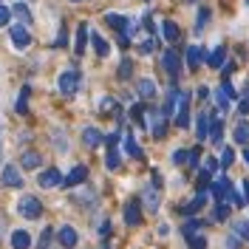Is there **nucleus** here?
Listing matches in <instances>:
<instances>
[{"mask_svg": "<svg viewBox=\"0 0 249 249\" xmlns=\"http://www.w3.org/2000/svg\"><path fill=\"white\" fill-rule=\"evenodd\" d=\"M184 57H187V68H190V71H196V68H198V65L204 62L207 51H204L201 46H190V48L184 51Z\"/></svg>", "mask_w": 249, "mask_h": 249, "instance_id": "obj_7", "label": "nucleus"}, {"mask_svg": "<svg viewBox=\"0 0 249 249\" xmlns=\"http://www.w3.org/2000/svg\"><path fill=\"white\" fill-rule=\"evenodd\" d=\"M244 159H247V164H249V150H244Z\"/></svg>", "mask_w": 249, "mask_h": 249, "instance_id": "obj_50", "label": "nucleus"}, {"mask_svg": "<svg viewBox=\"0 0 249 249\" xmlns=\"http://www.w3.org/2000/svg\"><path fill=\"white\" fill-rule=\"evenodd\" d=\"M51 139H54V142H57V144H60V147H62V150H65V136H62V133H54Z\"/></svg>", "mask_w": 249, "mask_h": 249, "instance_id": "obj_48", "label": "nucleus"}, {"mask_svg": "<svg viewBox=\"0 0 249 249\" xmlns=\"http://www.w3.org/2000/svg\"><path fill=\"white\" fill-rule=\"evenodd\" d=\"M161 68L170 74V79L176 82L178 79V74H181V57H178V51H173V48H167L164 54H161Z\"/></svg>", "mask_w": 249, "mask_h": 249, "instance_id": "obj_3", "label": "nucleus"}, {"mask_svg": "<svg viewBox=\"0 0 249 249\" xmlns=\"http://www.w3.org/2000/svg\"><path fill=\"white\" fill-rule=\"evenodd\" d=\"M235 161V153H232V147H221V167H230Z\"/></svg>", "mask_w": 249, "mask_h": 249, "instance_id": "obj_34", "label": "nucleus"}, {"mask_svg": "<svg viewBox=\"0 0 249 249\" xmlns=\"http://www.w3.org/2000/svg\"><path fill=\"white\" fill-rule=\"evenodd\" d=\"M142 198H144V204H147V210H150V213H156V210H159V204H161V198H159V190H156V187H147V190L142 193Z\"/></svg>", "mask_w": 249, "mask_h": 249, "instance_id": "obj_20", "label": "nucleus"}, {"mask_svg": "<svg viewBox=\"0 0 249 249\" xmlns=\"http://www.w3.org/2000/svg\"><path fill=\"white\" fill-rule=\"evenodd\" d=\"M196 136L201 142L210 136V113H198V119H196Z\"/></svg>", "mask_w": 249, "mask_h": 249, "instance_id": "obj_21", "label": "nucleus"}, {"mask_svg": "<svg viewBox=\"0 0 249 249\" xmlns=\"http://www.w3.org/2000/svg\"><path fill=\"white\" fill-rule=\"evenodd\" d=\"M173 164H187V150H176L173 153Z\"/></svg>", "mask_w": 249, "mask_h": 249, "instance_id": "obj_43", "label": "nucleus"}, {"mask_svg": "<svg viewBox=\"0 0 249 249\" xmlns=\"http://www.w3.org/2000/svg\"><path fill=\"white\" fill-rule=\"evenodd\" d=\"M187 3H196V0H187Z\"/></svg>", "mask_w": 249, "mask_h": 249, "instance_id": "obj_51", "label": "nucleus"}, {"mask_svg": "<svg viewBox=\"0 0 249 249\" xmlns=\"http://www.w3.org/2000/svg\"><path fill=\"white\" fill-rule=\"evenodd\" d=\"M204 204H207V190H198V193H196V198H193L190 204H184V207H181V215H196V213L201 210Z\"/></svg>", "mask_w": 249, "mask_h": 249, "instance_id": "obj_9", "label": "nucleus"}, {"mask_svg": "<svg viewBox=\"0 0 249 249\" xmlns=\"http://www.w3.org/2000/svg\"><path fill=\"white\" fill-rule=\"evenodd\" d=\"M176 127H190V93L181 91L176 102Z\"/></svg>", "mask_w": 249, "mask_h": 249, "instance_id": "obj_4", "label": "nucleus"}, {"mask_svg": "<svg viewBox=\"0 0 249 249\" xmlns=\"http://www.w3.org/2000/svg\"><path fill=\"white\" fill-rule=\"evenodd\" d=\"M230 178H224V176H218V181H213V187H210V193L215 196L218 201H227V193H230Z\"/></svg>", "mask_w": 249, "mask_h": 249, "instance_id": "obj_14", "label": "nucleus"}, {"mask_svg": "<svg viewBox=\"0 0 249 249\" xmlns=\"http://www.w3.org/2000/svg\"><path fill=\"white\" fill-rule=\"evenodd\" d=\"M51 238H54V230H51V227H46V230H43V235H40V241H37V249H51Z\"/></svg>", "mask_w": 249, "mask_h": 249, "instance_id": "obj_29", "label": "nucleus"}, {"mask_svg": "<svg viewBox=\"0 0 249 249\" xmlns=\"http://www.w3.org/2000/svg\"><path fill=\"white\" fill-rule=\"evenodd\" d=\"M232 230H235V235H244V238L249 241V221H247V218L235 221V224H232Z\"/></svg>", "mask_w": 249, "mask_h": 249, "instance_id": "obj_32", "label": "nucleus"}, {"mask_svg": "<svg viewBox=\"0 0 249 249\" xmlns=\"http://www.w3.org/2000/svg\"><path fill=\"white\" fill-rule=\"evenodd\" d=\"M12 15H15L17 20L23 23V26H29V23H31V12L26 9V6H23V3H15V9H12Z\"/></svg>", "mask_w": 249, "mask_h": 249, "instance_id": "obj_27", "label": "nucleus"}, {"mask_svg": "<svg viewBox=\"0 0 249 249\" xmlns=\"http://www.w3.org/2000/svg\"><path fill=\"white\" fill-rule=\"evenodd\" d=\"M82 142H85L88 147H99V144H102V133H99L96 127H82Z\"/></svg>", "mask_w": 249, "mask_h": 249, "instance_id": "obj_19", "label": "nucleus"}, {"mask_svg": "<svg viewBox=\"0 0 249 249\" xmlns=\"http://www.w3.org/2000/svg\"><path fill=\"white\" fill-rule=\"evenodd\" d=\"M161 34H164L167 43H178V37H181V31H178V26H176L173 20H164V23H161Z\"/></svg>", "mask_w": 249, "mask_h": 249, "instance_id": "obj_18", "label": "nucleus"}, {"mask_svg": "<svg viewBox=\"0 0 249 249\" xmlns=\"http://www.w3.org/2000/svg\"><path fill=\"white\" fill-rule=\"evenodd\" d=\"M244 201H249V181H244Z\"/></svg>", "mask_w": 249, "mask_h": 249, "instance_id": "obj_49", "label": "nucleus"}, {"mask_svg": "<svg viewBox=\"0 0 249 249\" xmlns=\"http://www.w3.org/2000/svg\"><path fill=\"white\" fill-rule=\"evenodd\" d=\"M153 48H156V40H144V43L139 46V51H142V54H150Z\"/></svg>", "mask_w": 249, "mask_h": 249, "instance_id": "obj_45", "label": "nucleus"}, {"mask_svg": "<svg viewBox=\"0 0 249 249\" xmlns=\"http://www.w3.org/2000/svg\"><path fill=\"white\" fill-rule=\"evenodd\" d=\"M79 82H82V77H79V71H62L60 74V79H57V88H60V93L62 96H74L77 93V88H79Z\"/></svg>", "mask_w": 249, "mask_h": 249, "instance_id": "obj_2", "label": "nucleus"}, {"mask_svg": "<svg viewBox=\"0 0 249 249\" xmlns=\"http://www.w3.org/2000/svg\"><path fill=\"white\" fill-rule=\"evenodd\" d=\"M136 93H139L142 99H153L156 96V82L147 77H142L139 82H136Z\"/></svg>", "mask_w": 249, "mask_h": 249, "instance_id": "obj_15", "label": "nucleus"}, {"mask_svg": "<svg viewBox=\"0 0 249 249\" xmlns=\"http://www.w3.org/2000/svg\"><path fill=\"white\" fill-rule=\"evenodd\" d=\"M85 43H88V26H85V23H79V26H77V46H74V51H77L79 57L85 54Z\"/></svg>", "mask_w": 249, "mask_h": 249, "instance_id": "obj_24", "label": "nucleus"}, {"mask_svg": "<svg viewBox=\"0 0 249 249\" xmlns=\"http://www.w3.org/2000/svg\"><path fill=\"white\" fill-rule=\"evenodd\" d=\"M31 247V235L26 230H15L12 232V249H29Z\"/></svg>", "mask_w": 249, "mask_h": 249, "instance_id": "obj_17", "label": "nucleus"}, {"mask_svg": "<svg viewBox=\"0 0 249 249\" xmlns=\"http://www.w3.org/2000/svg\"><path fill=\"white\" fill-rule=\"evenodd\" d=\"M221 136H224V122L210 116V136H207V139H213L218 144V142H221Z\"/></svg>", "mask_w": 249, "mask_h": 249, "instance_id": "obj_26", "label": "nucleus"}, {"mask_svg": "<svg viewBox=\"0 0 249 249\" xmlns=\"http://www.w3.org/2000/svg\"><path fill=\"white\" fill-rule=\"evenodd\" d=\"M227 247H230V249H238V235H230V238H227Z\"/></svg>", "mask_w": 249, "mask_h": 249, "instance_id": "obj_47", "label": "nucleus"}, {"mask_svg": "<svg viewBox=\"0 0 249 249\" xmlns=\"http://www.w3.org/2000/svg\"><path fill=\"white\" fill-rule=\"evenodd\" d=\"M57 238H60V244L65 249H74V247H77V241H79V235H77V230H74V227H60Z\"/></svg>", "mask_w": 249, "mask_h": 249, "instance_id": "obj_11", "label": "nucleus"}, {"mask_svg": "<svg viewBox=\"0 0 249 249\" xmlns=\"http://www.w3.org/2000/svg\"><path fill=\"white\" fill-rule=\"evenodd\" d=\"M190 249H207V238L204 235H190Z\"/></svg>", "mask_w": 249, "mask_h": 249, "instance_id": "obj_36", "label": "nucleus"}, {"mask_svg": "<svg viewBox=\"0 0 249 249\" xmlns=\"http://www.w3.org/2000/svg\"><path fill=\"white\" fill-rule=\"evenodd\" d=\"M133 74V62L130 60H122V65H119V79H127Z\"/></svg>", "mask_w": 249, "mask_h": 249, "instance_id": "obj_38", "label": "nucleus"}, {"mask_svg": "<svg viewBox=\"0 0 249 249\" xmlns=\"http://www.w3.org/2000/svg\"><path fill=\"white\" fill-rule=\"evenodd\" d=\"M91 43H93V51H96L99 57H108V54H110V46H108V40H105L102 34H96V31H93V34H91Z\"/></svg>", "mask_w": 249, "mask_h": 249, "instance_id": "obj_22", "label": "nucleus"}, {"mask_svg": "<svg viewBox=\"0 0 249 249\" xmlns=\"http://www.w3.org/2000/svg\"><path fill=\"white\" fill-rule=\"evenodd\" d=\"M71 3H79V0H71Z\"/></svg>", "mask_w": 249, "mask_h": 249, "instance_id": "obj_52", "label": "nucleus"}, {"mask_svg": "<svg viewBox=\"0 0 249 249\" xmlns=\"http://www.w3.org/2000/svg\"><path fill=\"white\" fill-rule=\"evenodd\" d=\"M99 110H102V113H110V110H116V102H113L110 96H105V99L99 102Z\"/></svg>", "mask_w": 249, "mask_h": 249, "instance_id": "obj_41", "label": "nucleus"}, {"mask_svg": "<svg viewBox=\"0 0 249 249\" xmlns=\"http://www.w3.org/2000/svg\"><path fill=\"white\" fill-rule=\"evenodd\" d=\"M9 37H12V46L15 48H29L31 46V34H29V29L26 26H12L9 29Z\"/></svg>", "mask_w": 249, "mask_h": 249, "instance_id": "obj_5", "label": "nucleus"}, {"mask_svg": "<svg viewBox=\"0 0 249 249\" xmlns=\"http://www.w3.org/2000/svg\"><path fill=\"white\" fill-rule=\"evenodd\" d=\"M227 198H230V201L235 204V207H244V196H241V193H238V190H232V187H230V193H227Z\"/></svg>", "mask_w": 249, "mask_h": 249, "instance_id": "obj_39", "label": "nucleus"}, {"mask_svg": "<svg viewBox=\"0 0 249 249\" xmlns=\"http://www.w3.org/2000/svg\"><path fill=\"white\" fill-rule=\"evenodd\" d=\"M198 159H201V150H198V147H190V150H187V164H190V167H196Z\"/></svg>", "mask_w": 249, "mask_h": 249, "instance_id": "obj_37", "label": "nucleus"}, {"mask_svg": "<svg viewBox=\"0 0 249 249\" xmlns=\"http://www.w3.org/2000/svg\"><path fill=\"white\" fill-rule=\"evenodd\" d=\"M210 23V9L207 6H201L198 9V20H196V31H204V26Z\"/></svg>", "mask_w": 249, "mask_h": 249, "instance_id": "obj_30", "label": "nucleus"}, {"mask_svg": "<svg viewBox=\"0 0 249 249\" xmlns=\"http://www.w3.org/2000/svg\"><path fill=\"white\" fill-rule=\"evenodd\" d=\"M17 213H20V218H26V221H37L40 213H43V204L37 201V196H20Z\"/></svg>", "mask_w": 249, "mask_h": 249, "instance_id": "obj_1", "label": "nucleus"}, {"mask_svg": "<svg viewBox=\"0 0 249 249\" xmlns=\"http://www.w3.org/2000/svg\"><path fill=\"white\" fill-rule=\"evenodd\" d=\"M124 224H130V227L142 224V207L136 198H130V201L124 204Z\"/></svg>", "mask_w": 249, "mask_h": 249, "instance_id": "obj_6", "label": "nucleus"}, {"mask_svg": "<svg viewBox=\"0 0 249 249\" xmlns=\"http://www.w3.org/2000/svg\"><path fill=\"white\" fill-rule=\"evenodd\" d=\"M241 113H249V85H247V91H244V99H241Z\"/></svg>", "mask_w": 249, "mask_h": 249, "instance_id": "obj_44", "label": "nucleus"}, {"mask_svg": "<svg viewBox=\"0 0 249 249\" xmlns=\"http://www.w3.org/2000/svg\"><path fill=\"white\" fill-rule=\"evenodd\" d=\"M85 178H88V167H82V164H77L74 170H71L68 176H65V178H62V184H65V187H77V184H82Z\"/></svg>", "mask_w": 249, "mask_h": 249, "instance_id": "obj_10", "label": "nucleus"}, {"mask_svg": "<svg viewBox=\"0 0 249 249\" xmlns=\"http://www.w3.org/2000/svg\"><path fill=\"white\" fill-rule=\"evenodd\" d=\"M124 150H127V156H133V159H142V147L136 144V139H133L130 130L124 133Z\"/></svg>", "mask_w": 249, "mask_h": 249, "instance_id": "obj_25", "label": "nucleus"}, {"mask_svg": "<svg viewBox=\"0 0 249 249\" xmlns=\"http://www.w3.org/2000/svg\"><path fill=\"white\" fill-rule=\"evenodd\" d=\"M227 218H230V204L218 201V207L213 210V221H227Z\"/></svg>", "mask_w": 249, "mask_h": 249, "instance_id": "obj_28", "label": "nucleus"}, {"mask_svg": "<svg viewBox=\"0 0 249 249\" xmlns=\"http://www.w3.org/2000/svg\"><path fill=\"white\" fill-rule=\"evenodd\" d=\"M62 184V173L57 167H48V170L40 173V187H57Z\"/></svg>", "mask_w": 249, "mask_h": 249, "instance_id": "obj_12", "label": "nucleus"}, {"mask_svg": "<svg viewBox=\"0 0 249 249\" xmlns=\"http://www.w3.org/2000/svg\"><path fill=\"white\" fill-rule=\"evenodd\" d=\"M29 93H31L29 85L20 91V99H17V113H26V110H29V105H26V102H29Z\"/></svg>", "mask_w": 249, "mask_h": 249, "instance_id": "obj_31", "label": "nucleus"}, {"mask_svg": "<svg viewBox=\"0 0 249 249\" xmlns=\"http://www.w3.org/2000/svg\"><path fill=\"white\" fill-rule=\"evenodd\" d=\"M105 164H108V170H116V167H119V153H116V147H110V150H108Z\"/></svg>", "mask_w": 249, "mask_h": 249, "instance_id": "obj_33", "label": "nucleus"}, {"mask_svg": "<svg viewBox=\"0 0 249 249\" xmlns=\"http://www.w3.org/2000/svg\"><path fill=\"white\" fill-rule=\"evenodd\" d=\"M215 105H218V110H227V108H230V96L221 91V88L215 91Z\"/></svg>", "mask_w": 249, "mask_h": 249, "instance_id": "obj_35", "label": "nucleus"}, {"mask_svg": "<svg viewBox=\"0 0 249 249\" xmlns=\"http://www.w3.org/2000/svg\"><path fill=\"white\" fill-rule=\"evenodd\" d=\"M43 164V156L37 153V150H26V153L20 156V167H26V170H37Z\"/></svg>", "mask_w": 249, "mask_h": 249, "instance_id": "obj_13", "label": "nucleus"}, {"mask_svg": "<svg viewBox=\"0 0 249 249\" xmlns=\"http://www.w3.org/2000/svg\"><path fill=\"white\" fill-rule=\"evenodd\" d=\"M204 60H207V65H210V68H221V65H224V60H227V48H224V46L213 48Z\"/></svg>", "mask_w": 249, "mask_h": 249, "instance_id": "obj_16", "label": "nucleus"}, {"mask_svg": "<svg viewBox=\"0 0 249 249\" xmlns=\"http://www.w3.org/2000/svg\"><path fill=\"white\" fill-rule=\"evenodd\" d=\"M198 227H201V221H187L184 227H181V232H184V238H190V235L196 232Z\"/></svg>", "mask_w": 249, "mask_h": 249, "instance_id": "obj_40", "label": "nucleus"}, {"mask_svg": "<svg viewBox=\"0 0 249 249\" xmlns=\"http://www.w3.org/2000/svg\"><path fill=\"white\" fill-rule=\"evenodd\" d=\"M204 170H207V173H215L218 170V161H215V159H207V161H204Z\"/></svg>", "mask_w": 249, "mask_h": 249, "instance_id": "obj_46", "label": "nucleus"}, {"mask_svg": "<svg viewBox=\"0 0 249 249\" xmlns=\"http://www.w3.org/2000/svg\"><path fill=\"white\" fill-rule=\"evenodd\" d=\"M0 181L6 187H20L23 184V176H20V170H17L15 164H6L3 167V176H0Z\"/></svg>", "mask_w": 249, "mask_h": 249, "instance_id": "obj_8", "label": "nucleus"}, {"mask_svg": "<svg viewBox=\"0 0 249 249\" xmlns=\"http://www.w3.org/2000/svg\"><path fill=\"white\" fill-rule=\"evenodd\" d=\"M232 136H235V142H238V144H249V122H247V119H241V122L235 124Z\"/></svg>", "mask_w": 249, "mask_h": 249, "instance_id": "obj_23", "label": "nucleus"}, {"mask_svg": "<svg viewBox=\"0 0 249 249\" xmlns=\"http://www.w3.org/2000/svg\"><path fill=\"white\" fill-rule=\"evenodd\" d=\"M9 20H12V9L0 6V26H9Z\"/></svg>", "mask_w": 249, "mask_h": 249, "instance_id": "obj_42", "label": "nucleus"}]
</instances>
